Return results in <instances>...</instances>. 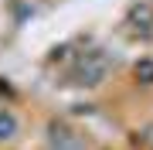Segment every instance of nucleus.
I'll list each match as a JSON object with an SVG mask.
<instances>
[{
	"instance_id": "3",
	"label": "nucleus",
	"mask_w": 153,
	"mask_h": 150,
	"mask_svg": "<svg viewBox=\"0 0 153 150\" xmlns=\"http://www.w3.org/2000/svg\"><path fill=\"white\" fill-rule=\"evenodd\" d=\"M14 137H17V116L10 109H0V143H7Z\"/></svg>"
},
{
	"instance_id": "5",
	"label": "nucleus",
	"mask_w": 153,
	"mask_h": 150,
	"mask_svg": "<svg viewBox=\"0 0 153 150\" xmlns=\"http://www.w3.org/2000/svg\"><path fill=\"white\" fill-rule=\"evenodd\" d=\"M48 150H85V140L78 133H71L68 140H61V143H48Z\"/></svg>"
},
{
	"instance_id": "4",
	"label": "nucleus",
	"mask_w": 153,
	"mask_h": 150,
	"mask_svg": "<svg viewBox=\"0 0 153 150\" xmlns=\"http://www.w3.org/2000/svg\"><path fill=\"white\" fill-rule=\"evenodd\" d=\"M133 75H136L140 85H153V58H140L133 65Z\"/></svg>"
},
{
	"instance_id": "1",
	"label": "nucleus",
	"mask_w": 153,
	"mask_h": 150,
	"mask_svg": "<svg viewBox=\"0 0 153 150\" xmlns=\"http://www.w3.org/2000/svg\"><path fill=\"white\" fill-rule=\"evenodd\" d=\"M116 65V55L109 58V51H88L75 61V72H71V82L82 85V89H95V85L105 82L109 68Z\"/></svg>"
},
{
	"instance_id": "2",
	"label": "nucleus",
	"mask_w": 153,
	"mask_h": 150,
	"mask_svg": "<svg viewBox=\"0 0 153 150\" xmlns=\"http://www.w3.org/2000/svg\"><path fill=\"white\" fill-rule=\"evenodd\" d=\"M126 21H129V28H133V31H143V34H146V31L153 28V7L146 4V0H140V4H133V7H129Z\"/></svg>"
}]
</instances>
